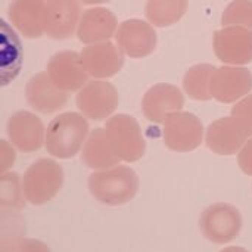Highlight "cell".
Instances as JSON below:
<instances>
[{"mask_svg":"<svg viewBox=\"0 0 252 252\" xmlns=\"http://www.w3.org/2000/svg\"><path fill=\"white\" fill-rule=\"evenodd\" d=\"M89 190L99 202L111 207L130 202L139 190V177L130 167H112L89 176Z\"/></svg>","mask_w":252,"mask_h":252,"instance_id":"1","label":"cell"},{"mask_svg":"<svg viewBox=\"0 0 252 252\" xmlns=\"http://www.w3.org/2000/svg\"><path fill=\"white\" fill-rule=\"evenodd\" d=\"M89 133V123L77 112H65L50 121L46 130V149L59 159H68L78 154Z\"/></svg>","mask_w":252,"mask_h":252,"instance_id":"2","label":"cell"},{"mask_svg":"<svg viewBox=\"0 0 252 252\" xmlns=\"http://www.w3.org/2000/svg\"><path fill=\"white\" fill-rule=\"evenodd\" d=\"M63 185V170L53 161L41 158L31 164L24 174L22 190L32 205H43L53 199Z\"/></svg>","mask_w":252,"mask_h":252,"instance_id":"3","label":"cell"},{"mask_svg":"<svg viewBox=\"0 0 252 252\" xmlns=\"http://www.w3.org/2000/svg\"><path fill=\"white\" fill-rule=\"evenodd\" d=\"M199 229L205 239L223 245L239 236L242 229V216L238 208L230 204H213L201 214Z\"/></svg>","mask_w":252,"mask_h":252,"instance_id":"4","label":"cell"},{"mask_svg":"<svg viewBox=\"0 0 252 252\" xmlns=\"http://www.w3.org/2000/svg\"><path fill=\"white\" fill-rule=\"evenodd\" d=\"M105 130L115 154L121 161L136 162L145 155L146 143L142 136L139 123L133 117L126 114L114 115L106 121Z\"/></svg>","mask_w":252,"mask_h":252,"instance_id":"5","label":"cell"},{"mask_svg":"<svg viewBox=\"0 0 252 252\" xmlns=\"http://www.w3.org/2000/svg\"><path fill=\"white\" fill-rule=\"evenodd\" d=\"M204 137L201 120L190 112H173L164 121V143L174 152L195 151Z\"/></svg>","mask_w":252,"mask_h":252,"instance_id":"6","label":"cell"},{"mask_svg":"<svg viewBox=\"0 0 252 252\" xmlns=\"http://www.w3.org/2000/svg\"><path fill=\"white\" fill-rule=\"evenodd\" d=\"M214 52L224 63H250L252 62V31L242 25H230L216 31Z\"/></svg>","mask_w":252,"mask_h":252,"instance_id":"7","label":"cell"},{"mask_svg":"<svg viewBox=\"0 0 252 252\" xmlns=\"http://www.w3.org/2000/svg\"><path fill=\"white\" fill-rule=\"evenodd\" d=\"M77 108L93 121L106 120L117 109L120 96L117 89L106 81H89L77 94Z\"/></svg>","mask_w":252,"mask_h":252,"instance_id":"8","label":"cell"},{"mask_svg":"<svg viewBox=\"0 0 252 252\" xmlns=\"http://www.w3.org/2000/svg\"><path fill=\"white\" fill-rule=\"evenodd\" d=\"M115 38L118 47L130 58L149 56L157 46V32L154 27L142 19H127L120 24Z\"/></svg>","mask_w":252,"mask_h":252,"instance_id":"9","label":"cell"},{"mask_svg":"<svg viewBox=\"0 0 252 252\" xmlns=\"http://www.w3.org/2000/svg\"><path fill=\"white\" fill-rule=\"evenodd\" d=\"M47 74L52 81L63 92L81 90L89 83L87 71L81 62V56L71 50L53 55L47 63Z\"/></svg>","mask_w":252,"mask_h":252,"instance_id":"10","label":"cell"},{"mask_svg":"<svg viewBox=\"0 0 252 252\" xmlns=\"http://www.w3.org/2000/svg\"><path fill=\"white\" fill-rule=\"evenodd\" d=\"M252 90V74L247 68H216L211 78V94L221 103H233Z\"/></svg>","mask_w":252,"mask_h":252,"instance_id":"11","label":"cell"},{"mask_svg":"<svg viewBox=\"0 0 252 252\" xmlns=\"http://www.w3.org/2000/svg\"><path fill=\"white\" fill-rule=\"evenodd\" d=\"M6 130L12 145L25 154L38 151L46 140L41 120L28 111L15 112L9 118Z\"/></svg>","mask_w":252,"mask_h":252,"instance_id":"12","label":"cell"},{"mask_svg":"<svg viewBox=\"0 0 252 252\" xmlns=\"http://www.w3.org/2000/svg\"><path fill=\"white\" fill-rule=\"evenodd\" d=\"M250 133L232 115L214 121L207 130V146L219 155H235L241 152Z\"/></svg>","mask_w":252,"mask_h":252,"instance_id":"13","label":"cell"},{"mask_svg":"<svg viewBox=\"0 0 252 252\" xmlns=\"http://www.w3.org/2000/svg\"><path fill=\"white\" fill-rule=\"evenodd\" d=\"M123 53L124 52L111 41H103L84 47L80 56L89 75L94 78H109L123 68Z\"/></svg>","mask_w":252,"mask_h":252,"instance_id":"14","label":"cell"},{"mask_svg":"<svg viewBox=\"0 0 252 252\" xmlns=\"http://www.w3.org/2000/svg\"><path fill=\"white\" fill-rule=\"evenodd\" d=\"M80 19V4L77 0H46L44 32L50 38H69Z\"/></svg>","mask_w":252,"mask_h":252,"instance_id":"15","label":"cell"},{"mask_svg":"<svg viewBox=\"0 0 252 252\" xmlns=\"http://www.w3.org/2000/svg\"><path fill=\"white\" fill-rule=\"evenodd\" d=\"M185 105L182 92L171 84H155L143 96L142 108L151 123L161 124L173 112H179Z\"/></svg>","mask_w":252,"mask_h":252,"instance_id":"16","label":"cell"},{"mask_svg":"<svg viewBox=\"0 0 252 252\" xmlns=\"http://www.w3.org/2000/svg\"><path fill=\"white\" fill-rule=\"evenodd\" d=\"M30 106L41 114H52L62 109L68 102L66 92L61 90L46 72L31 77L25 87Z\"/></svg>","mask_w":252,"mask_h":252,"instance_id":"17","label":"cell"},{"mask_svg":"<svg viewBox=\"0 0 252 252\" xmlns=\"http://www.w3.org/2000/svg\"><path fill=\"white\" fill-rule=\"evenodd\" d=\"M117 31L115 15L105 7L87 9L78 24L77 35L81 43L96 44L108 41Z\"/></svg>","mask_w":252,"mask_h":252,"instance_id":"18","label":"cell"},{"mask_svg":"<svg viewBox=\"0 0 252 252\" xmlns=\"http://www.w3.org/2000/svg\"><path fill=\"white\" fill-rule=\"evenodd\" d=\"M44 0H13L9 18L19 32L27 38H37L44 32Z\"/></svg>","mask_w":252,"mask_h":252,"instance_id":"19","label":"cell"},{"mask_svg":"<svg viewBox=\"0 0 252 252\" xmlns=\"http://www.w3.org/2000/svg\"><path fill=\"white\" fill-rule=\"evenodd\" d=\"M81 159L92 170H108L117 167L121 161L115 154L105 128H94L89 134L83 146Z\"/></svg>","mask_w":252,"mask_h":252,"instance_id":"20","label":"cell"},{"mask_svg":"<svg viewBox=\"0 0 252 252\" xmlns=\"http://www.w3.org/2000/svg\"><path fill=\"white\" fill-rule=\"evenodd\" d=\"M188 10V0H148L145 15L155 27L176 24Z\"/></svg>","mask_w":252,"mask_h":252,"instance_id":"21","label":"cell"},{"mask_svg":"<svg viewBox=\"0 0 252 252\" xmlns=\"http://www.w3.org/2000/svg\"><path fill=\"white\" fill-rule=\"evenodd\" d=\"M216 71V66L210 63L193 65L188 69L183 78V87L189 97L195 100H210L211 94V78Z\"/></svg>","mask_w":252,"mask_h":252,"instance_id":"22","label":"cell"},{"mask_svg":"<svg viewBox=\"0 0 252 252\" xmlns=\"http://www.w3.org/2000/svg\"><path fill=\"white\" fill-rule=\"evenodd\" d=\"M24 190L19 185L18 174L3 173L0 179V204L1 210L19 211L25 207Z\"/></svg>","mask_w":252,"mask_h":252,"instance_id":"23","label":"cell"},{"mask_svg":"<svg viewBox=\"0 0 252 252\" xmlns=\"http://www.w3.org/2000/svg\"><path fill=\"white\" fill-rule=\"evenodd\" d=\"M223 25H242L252 28V1L251 0H233L223 12Z\"/></svg>","mask_w":252,"mask_h":252,"instance_id":"24","label":"cell"},{"mask_svg":"<svg viewBox=\"0 0 252 252\" xmlns=\"http://www.w3.org/2000/svg\"><path fill=\"white\" fill-rule=\"evenodd\" d=\"M3 252H50L49 247L37 239L19 238L9 244H3Z\"/></svg>","mask_w":252,"mask_h":252,"instance_id":"25","label":"cell"},{"mask_svg":"<svg viewBox=\"0 0 252 252\" xmlns=\"http://www.w3.org/2000/svg\"><path fill=\"white\" fill-rule=\"evenodd\" d=\"M232 115L247 128L250 136H252V94L244 97L232 108Z\"/></svg>","mask_w":252,"mask_h":252,"instance_id":"26","label":"cell"},{"mask_svg":"<svg viewBox=\"0 0 252 252\" xmlns=\"http://www.w3.org/2000/svg\"><path fill=\"white\" fill-rule=\"evenodd\" d=\"M238 164L245 174L252 176V139H250L241 149L238 155Z\"/></svg>","mask_w":252,"mask_h":252,"instance_id":"27","label":"cell"},{"mask_svg":"<svg viewBox=\"0 0 252 252\" xmlns=\"http://www.w3.org/2000/svg\"><path fill=\"white\" fill-rule=\"evenodd\" d=\"M15 162V151L7 145L6 140H1V173H6V170L13 165Z\"/></svg>","mask_w":252,"mask_h":252,"instance_id":"28","label":"cell"},{"mask_svg":"<svg viewBox=\"0 0 252 252\" xmlns=\"http://www.w3.org/2000/svg\"><path fill=\"white\" fill-rule=\"evenodd\" d=\"M220 252H250L245 248H241V247H229V248H224L223 251Z\"/></svg>","mask_w":252,"mask_h":252,"instance_id":"29","label":"cell"},{"mask_svg":"<svg viewBox=\"0 0 252 252\" xmlns=\"http://www.w3.org/2000/svg\"><path fill=\"white\" fill-rule=\"evenodd\" d=\"M80 1H83L86 4H97V3H106L109 0H80Z\"/></svg>","mask_w":252,"mask_h":252,"instance_id":"30","label":"cell"}]
</instances>
